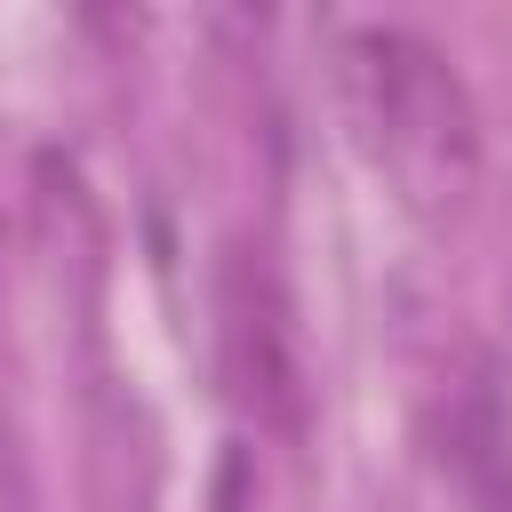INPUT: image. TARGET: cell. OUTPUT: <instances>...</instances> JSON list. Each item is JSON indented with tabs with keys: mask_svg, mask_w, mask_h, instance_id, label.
Wrapping results in <instances>:
<instances>
[{
	"mask_svg": "<svg viewBox=\"0 0 512 512\" xmlns=\"http://www.w3.org/2000/svg\"><path fill=\"white\" fill-rule=\"evenodd\" d=\"M360 64H368V88H376V112L416 136L424 152H472V104H464V80L448 72V56L400 24H368L360 32Z\"/></svg>",
	"mask_w": 512,
	"mask_h": 512,
	"instance_id": "obj_1",
	"label": "cell"
},
{
	"mask_svg": "<svg viewBox=\"0 0 512 512\" xmlns=\"http://www.w3.org/2000/svg\"><path fill=\"white\" fill-rule=\"evenodd\" d=\"M224 352H232L240 392L280 432H304V368L288 344V312H280V288L248 256H232V272H224Z\"/></svg>",
	"mask_w": 512,
	"mask_h": 512,
	"instance_id": "obj_2",
	"label": "cell"
},
{
	"mask_svg": "<svg viewBox=\"0 0 512 512\" xmlns=\"http://www.w3.org/2000/svg\"><path fill=\"white\" fill-rule=\"evenodd\" d=\"M448 464L464 472V488L496 512H512V424L496 408V384H464L448 408Z\"/></svg>",
	"mask_w": 512,
	"mask_h": 512,
	"instance_id": "obj_3",
	"label": "cell"
},
{
	"mask_svg": "<svg viewBox=\"0 0 512 512\" xmlns=\"http://www.w3.org/2000/svg\"><path fill=\"white\" fill-rule=\"evenodd\" d=\"M208 512H248V456H240V448H224V464H216V496H208Z\"/></svg>",
	"mask_w": 512,
	"mask_h": 512,
	"instance_id": "obj_4",
	"label": "cell"
}]
</instances>
